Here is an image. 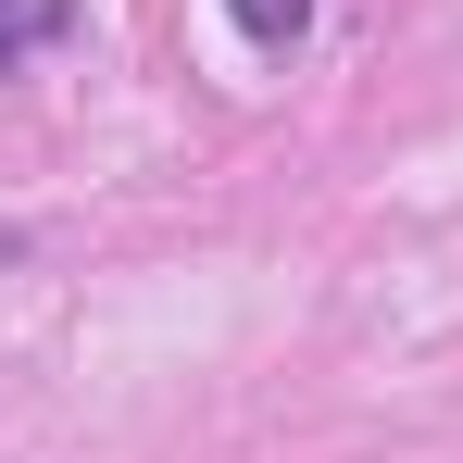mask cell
<instances>
[{"label": "cell", "instance_id": "obj_1", "mask_svg": "<svg viewBox=\"0 0 463 463\" xmlns=\"http://www.w3.org/2000/svg\"><path fill=\"white\" fill-rule=\"evenodd\" d=\"M226 25L250 38V51H301V38H313V0H226Z\"/></svg>", "mask_w": 463, "mask_h": 463}, {"label": "cell", "instance_id": "obj_2", "mask_svg": "<svg viewBox=\"0 0 463 463\" xmlns=\"http://www.w3.org/2000/svg\"><path fill=\"white\" fill-rule=\"evenodd\" d=\"M76 25V0H0V63H25V51H51Z\"/></svg>", "mask_w": 463, "mask_h": 463}, {"label": "cell", "instance_id": "obj_3", "mask_svg": "<svg viewBox=\"0 0 463 463\" xmlns=\"http://www.w3.org/2000/svg\"><path fill=\"white\" fill-rule=\"evenodd\" d=\"M13 250H25V238H13V226H0V263H13Z\"/></svg>", "mask_w": 463, "mask_h": 463}]
</instances>
